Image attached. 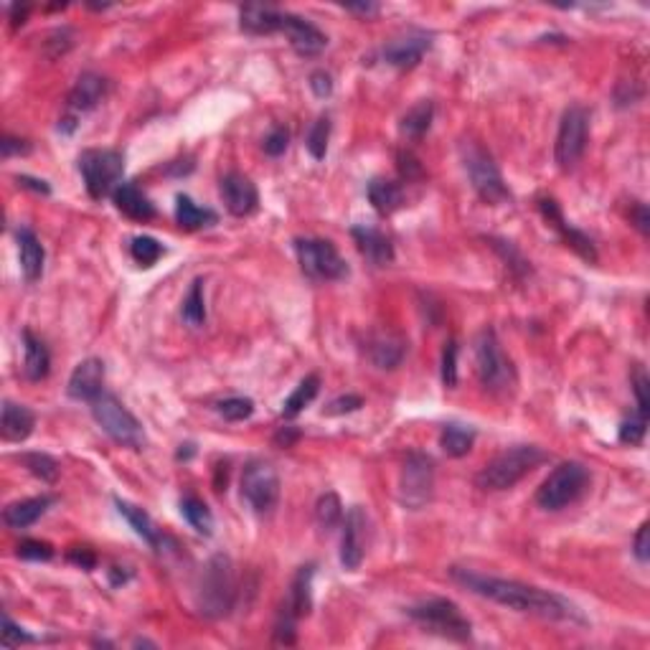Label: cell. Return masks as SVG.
<instances>
[{
    "label": "cell",
    "mask_w": 650,
    "mask_h": 650,
    "mask_svg": "<svg viewBox=\"0 0 650 650\" xmlns=\"http://www.w3.org/2000/svg\"><path fill=\"white\" fill-rule=\"evenodd\" d=\"M646 429H648V417L637 412L628 419H622L618 437H620L622 444H640L646 437Z\"/></svg>",
    "instance_id": "43"
},
{
    "label": "cell",
    "mask_w": 650,
    "mask_h": 650,
    "mask_svg": "<svg viewBox=\"0 0 650 650\" xmlns=\"http://www.w3.org/2000/svg\"><path fill=\"white\" fill-rule=\"evenodd\" d=\"M23 348H26V358H23V376L29 382H44L51 371V354L46 348L41 338H36L31 330H23Z\"/></svg>",
    "instance_id": "27"
},
{
    "label": "cell",
    "mask_w": 650,
    "mask_h": 650,
    "mask_svg": "<svg viewBox=\"0 0 650 650\" xmlns=\"http://www.w3.org/2000/svg\"><path fill=\"white\" fill-rule=\"evenodd\" d=\"M633 224H636L637 232H640L643 237H648V232H650V216H648V208L643 206V204H637L636 211H633Z\"/></svg>",
    "instance_id": "54"
},
{
    "label": "cell",
    "mask_w": 650,
    "mask_h": 650,
    "mask_svg": "<svg viewBox=\"0 0 650 650\" xmlns=\"http://www.w3.org/2000/svg\"><path fill=\"white\" fill-rule=\"evenodd\" d=\"M300 440V432L295 427H282L277 435H275V444L277 447H293V444Z\"/></svg>",
    "instance_id": "56"
},
{
    "label": "cell",
    "mask_w": 650,
    "mask_h": 650,
    "mask_svg": "<svg viewBox=\"0 0 650 650\" xmlns=\"http://www.w3.org/2000/svg\"><path fill=\"white\" fill-rule=\"evenodd\" d=\"M633 391H636V400H637V412L643 414V417H648L650 414V379L648 373L643 366H636L633 371Z\"/></svg>",
    "instance_id": "45"
},
{
    "label": "cell",
    "mask_w": 650,
    "mask_h": 650,
    "mask_svg": "<svg viewBox=\"0 0 650 650\" xmlns=\"http://www.w3.org/2000/svg\"><path fill=\"white\" fill-rule=\"evenodd\" d=\"M407 615L435 636L450 637V640H468L473 636L470 620L462 615V610L452 600H444V597H432L425 602H417L407 610Z\"/></svg>",
    "instance_id": "6"
},
{
    "label": "cell",
    "mask_w": 650,
    "mask_h": 650,
    "mask_svg": "<svg viewBox=\"0 0 650 650\" xmlns=\"http://www.w3.org/2000/svg\"><path fill=\"white\" fill-rule=\"evenodd\" d=\"M21 643H36V637L29 636L23 628H18L8 615H3V646L11 648V646H21Z\"/></svg>",
    "instance_id": "49"
},
{
    "label": "cell",
    "mask_w": 650,
    "mask_h": 650,
    "mask_svg": "<svg viewBox=\"0 0 650 650\" xmlns=\"http://www.w3.org/2000/svg\"><path fill=\"white\" fill-rule=\"evenodd\" d=\"M104 94H107V79L100 75H94V72H87V75H82L76 79L75 89L69 92V110L79 115V112H89V110H94L97 104L102 102Z\"/></svg>",
    "instance_id": "23"
},
{
    "label": "cell",
    "mask_w": 650,
    "mask_h": 650,
    "mask_svg": "<svg viewBox=\"0 0 650 650\" xmlns=\"http://www.w3.org/2000/svg\"><path fill=\"white\" fill-rule=\"evenodd\" d=\"M295 251L300 269L311 277V280H343L348 277V265L340 257L338 250L333 247V242L328 239H295Z\"/></svg>",
    "instance_id": "10"
},
{
    "label": "cell",
    "mask_w": 650,
    "mask_h": 650,
    "mask_svg": "<svg viewBox=\"0 0 650 650\" xmlns=\"http://www.w3.org/2000/svg\"><path fill=\"white\" fill-rule=\"evenodd\" d=\"M318 389H321V376L318 373H311V376H305L300 384H297V389L287 397V401H285V407H282V414L287 417V419H293V417H297V414L303 412L308 404H311L315 397H318Z\"/></svg>",
    "instance_id": "35"
},
{
    "label": "cell",
    "mask_w": 650,
    "mask_h": 650,
    "mask_svg": "<svg viewBox=\"0 0 650 650\" xmlns=\"http://www.w3.org/2000/svg\"><path fill=\"white\" fill-rule=\"evenodd\" d=\"M36 427V417L29 407L15 404V401H5L3 404V417H0V435L8 443H23L29 440L31 432Z\"/></svg>",
    "instance_id": "22"
},
{
    "label": "cell",
    "mask_w": 650,
    "mask_h": 650,
    "mask_svg": "<svg viewBox=\"0 0 650 650\" xmlns=\"http://www.w3.org/2000/svg\"><path fill=\"white\" fill-rule=\"evenodd\" d=\"M429 48H432V39L427 33L414 31V33L400 36V39H394L384 46V61L397 66V69H412L425 59Z\"/></svg>",
    "instance_id": "18"
},
{
    "label": "cell",
    "mask_w": 650,
    "mask_h": 650,
    "mask_svg": "<svg viewBox=\"0 0 650 650\" xmlns=\"http://www.w3.org/2000/svg\"><path fill=\"white\" fill-rule=\"evenodd\" d=\"M180 318L183 323L191 325V328H201L206 323V300H204V280H193L189 295L183 300V308H180Z\"/></svg>",
    "instance_id": "36"
},
{
    "label": "cell",
    "mask_w": 650,
    "mask_h": 650,
    "mask_svg": "<svg viewBox=\"0 0 650 650\" xmlns=\"http://www.w3.org/2000/svg\"><path fill=\"white\" fill-rule=\"evenodd\" d=\"M361 407H364V400H361V397L346 394V397H338V400L330 401L328 409H325V414H348L356 412V409H361Z\"/></svg>",
    "instance_id": "50"
},
{
    "label": "cell",
    "mask_w": 650,
    "mask_h": 650,
    "mask_svg": "<svg viewBox=\"0 0 650 650\" xmlns=\"http://www.w3.org/2000/svg\"><path fill=\"white\" fill-rule=\"evenodd\" d=\"M633 551H636V557L640 562H648L650 557V544H648V521L646 523H640V529L636 533V541H633Z\"/></svg>",
    "instance_id": "52"
},
{
    "label": "cell",
    "mask_w": 650,
    "mask_h": 650,
    "mask_svg": "<svg viewBox=\"0 0 650 650\" xmlns=\"http://www.w3.org/2000/svg\"><path fill=\"white\" fill-rule=\"evenodd\" d=\"M432 118H435V107H432L429 100H422L419 104H414L412 110L401 118V135L409 137V140L425 137V133L432 127Z\"/></svg>",
    "instance_id": "34"
},
{
    "label": "cell",
    "mask_w": 650,
    "mask_h": 650,
    "mask_svg": "<svg viewBox=\"0 0 650 650\" xmlns=\"http://www.w3.org/2000/svg\"><path fill=\"white\" fill-rule=\"evenodd\" d=\"M21 462L29 468L31 475H36L44 483H57V478H59V462L46 452H29L21 458Z\"/></svg>",
    "instance_id": "39"
},
{
    "label": "cell",
    "mask_w": 650,
    "mask_h": 650,
    "mask_svg": "<svg viewBox=\"0 0 650 650\" xmlns=\"http://www.w3.org/2000/svg\"><path fill=\"white\" fill-rule=\"evenodd\" d=\"M315 521L323 531H333L343 523V503L336 493H323L315 503Z\"/></svg>",
    "instance_id": "38"
},
{
    "label": "cell",
    "mask_w": 650,
    "mask_h": 650,
    "mask_svg": "<svg viewBox=\"0 0 650 650\" xmlns=\"http://www.w3.org/2000/svg\"><path fill=\"white\" fill-rule=\"evenodd\" d=\"M351 237H354L358 251L366 257V262L373 267H386L394 262V247L386 234H382L379 229H371V226H354L351 229Z\"/></svg>",
    "instance_id": "19"
},
{
    "label": "cell",
    "mask_w": 650,
    "mask_h": 650,
    "mask_svg": "<svg viewBox=\"0 0 650 650\" xmlns=\"http://www.w3.org/2000/svg\"><path fill=\"white\" fill-rule=\"evenodd\" d=\"M79 173L84 178L89 196L94 201H102L104 196H112L119 186V178L125 173V158L119 150H84L79 155Z\"/></svg>",
    "instance_id": "8"
},
{
    "label": "cell",
    "mask_w": 650,
    "mask_h": 650,
    "mask_svg": "<svg viewBox=\"0 0 650 650\" xmlns=\"http://www.w3.org/2000/svg\"><path fill=\"white\" fill-rule=\"evenodd\" d=\"M176 222L180 229L186 232H196V229H204V226H211L216 222V214L211 208L198 206L193 204L191 196H178L176 198Z\"/></svg>",
    "instance_id": "30"
},
{
    "label": "cell",
    "mask_w": 650,
    "mask_h": 650,
    "mask_svg": "<svg viewBox=\"0 0 650 650\" xmlns=\"http://www.w3.org/2000/svg\"><path fill=\"white\" fill-rule=\"evenodd\" d=\"M237 600V575L234 564L226 554H214L201 572L198 590H196V607L208 620L226 618Z\"/></svg>",
    "instance_id": "2"
},
{
    "label": "cell",
    "mask_w": 650,
    "mask_h": 650,
    "mask_svg": "<svg viewBox=\"0 0 650 650\" xmlns=\"http://www.w3.org/2000/svg\"><path fill=\"white\" fill-rule=\"evenodd\" d=\"M21 153H29V143H23V140H18V137H11V135H5V137L0 140V155H3V158L21 155Z\"/></svg>",
    "instance_id": "53"
},
{
    "label": "cell",
    "mask_w": 650,
    "mask_h": 650,
    "mask_svg": "<svg viewBox=\"0 0 650 650\" xmlns=\"http://www.w3.org/2000/svg\"><path fill=\"white\" fill-rule=\"evenodd\" d=\"M239 26L251 36H272L282 26V11L272 5H244L239 11Z\"/></svg>",
    "instance_id": "25"
},
{
    "label": "cell",
    "mask_w": 650,
    "mask_h": 650,
    "mask_svg": "<svg viewBox=\"0 0 650 650\" xmlns=\"http://www.w3.org/2000/svg\"><path fill=\"white\" fill-rule=\"evenodd\" d=\"M216 412L222 414L226 422H244L254 414V401L250 397H229L216 404Z\"/></svg>",
    "instance_id": "42"
},
{
    "label": "cell",
    "mask_w": 650,
    "mask_h": 650,
    "mask_svg": "<svg viewBox=\"0 0 650 650\" xmlns=\"http://www.w3.org/2000/svg\"><path fill=\"white\" fill-rule=\"evenodd\" d=\"M460 158H462V165H465V171H468V178H470V183H473L475 193H478L486 204L498 206V204L511 198L508 186L503 183L501 171H498L493 155H490L486 148H480L475 140H462V143H460Z\"/></svg>",
    "instance_id": "4"
},
{
    "label": "cell",
    "mask_w": 650,
    "mask_h": 650,
    "mask_svg": "<svg viewBox=\"0 0 650 650\" xmlns=\"http://www.w3.org/2000/svg\"><path fill=\"white\" fill-rule=\"evenodd\" d=\"M435 493V462L425 452H409L400 475V503L409 511H419Z\"/></svg>",
    "instance_id": "12"
},
{
    "label": "cell",
    "mask_w": 650,
    "mask_h": 650,
    "mask_svg": "<svg viewBox=\"0 0 650 650\" xmlns=\"http://www.w3.org/2000/svg\"><path fill=\"white\" fill-rule=\"evenodd\" d=\"M369 358L376 369H397L404 358V340L394 336H379L371 340Z\"/></svg>",
    "instance_id": "32"
},
{
    "label": "cell",
    "mask_w": 650,
    "mask_h": 650,
    "mask_svg": "<svg viewBox=\"0 0 650 650\" xmlns=\"http://www.w3.org/2000/svg\"><path fill=\"white\" fill-rule=\"evenodd\" d=\"M366 536H369V516L361 505H354L343 518V539H340V564L356 572L366 557Z\"/></svg>",
    "instance_id": "14"
},
{
    "label": "cell",
    "mask_w": 650,
    "mask_h": 650,
    "mask_svg": "<svg viewBox=\"0 0 650 650\" xmlns=\"http://www.w3.org/2000/svg\"><path fill=\"white\" fill-rule=\"evenodd\" d=\"M280 33L287 36L290 46L295 48L300 57H318L328 46V36H325L323 31L295 13H282Z\"/></svg>",
    "instance_id": "16"
},
{
    "label": "cell",
    "mask_w": 650,
    "mask_h": 650,
    "mask_svg": "<svg viewBox=\"0 0 650 650\" xmlns=\"http://www.w3.org/2000/svg\"><path fill=\"white\" fill-rule=\"evenodd\" d=\"M15 242H18V259H21V272L29 282L41 280L46 265V250L39 242V237L31 232L29 226H21L15 232Z\"/></svg>",
    "instance_id": "20"
},
{
    "label": "cell",
    "mask_w": 650,
    "mask_h": 650,
    "mask_svg": "<svg viewBox=\"0 0 650 650\" xmlns=\"http://www.w3.org/2000/svg\"><path fill=\"white\" fill-rule=\"evenodd\" d=\"M162 254H165V250H162V244L158 239L135 237L133 242H130V257H133L137 265L153 267L161 259Z\"/></svg>",
    "instance_id": "40"
},
{
    "label": "cell",
    "mask_w": 650,
    "mask_h": 650,
    "mask_svg": "<svg viewBox=\"0 0 650 650\" xmlns=\"http://www.w3.org/2000/svg\"><path fill=\"white\" fill-rule=\"evenodd\" d=\"M287 145H290V130H287V127H282V125L272 127L269 135L265 137V143H262L265 153L267 155H272V158H280L282 153L287 150Z\"/></svg>",
    "instance_id": "47"
},
{
    "label": "cell",
    "mask_w": 650,
    "mask_h": 650,
    "mask_svg": "<svg viewBox=\"0 0 650 650\" xmlns=\"http://www.w3.org/2000/svg\"><path fill=\"white\" fill-rule=\"evenodd\" d=\"M312 575H315V567H300L297 569L295 579H293V587H290V597H287V612L293 618H305L312 607Z\"/></svg>",
    "instance_id": "29"
},
{
    "label": "cell",
    "mask_w": 650,
    "mask_h": 650,
    "mask_svg": "<svg viewBox=\"0 0 650 650\" xmlns=\"http://www.w3.org/2000/svg\"><path fill=\"white\" fill-rule=\"evenodd\" d=\"M311 89L315 97H328L330 92H333V82H330V75L323 72V69H318V72H312L311 75Z\"/></svg>",
    "instance_id": "51"
},
{
    "label": "cell",
    "mask_w": 650,
    "mask_h": 650,
    "mask_svg": "<svg viewBox=\"0 0 650 650\" xmlns=\"http://www.w3.org/2000/svg\"><path fill=\"white\" fill-rule=\"evenodd\" d=\"M443 384L447 389L458 386V343L447 340L443 351Z\"/></svg>",
    "instance_id": "44"
},
{
    "label": "cell",
    "mask_w": 650,
    "mask_h": 650,
    "mask_svg": "<svg viewBox=\"0 0 650 650\" xmlns=\"http://www.w3.org/2000/svg\"><path fill=\"white\" fill-rule=\"evenodd\" d=\"M112 201H115L119 214H125L133 222H150L155 216V206L150 204L148 196L140 191L135 183H119L112 193Z\"/></svg>",
    "instance_id": "24"
},
{
    "label": "cell",
    "mask_w": 650,
    "mask_h": 650,
    "mask_svg": "<svg viewBox=\"0 0 650 650\" xmlns=\"http://www.w3.org/2000/svg\"><path fill=\"white\" fill-rule=\"evenodd\" d=\"M549 460V452H544L536 444H518L501 452L498 458H493L486 468L475 478V486L488 493H501L514 488L518 480H523L526 475L536 470L539 465H544Z\"/></svg>",
    "instance_id": "3"
},
{
    "label": "cell",
    "mask_w": 650,
    "mask_h": 650,
    "mask_svg": "<svg viewBox=\"0 0 650 650\" xmlns=\"http://www.w3.org/2000/svg\"><path fill=\"white\" fill-rule=\"evenodd\" d=\"M89 404H92L94 422H97L115 443L122 444V447H130V450H140V447L145 444L143 425L137 422V417H135L115 394L102 391L97 400L89 401Z\"/></svg>",
    "instance_id": "7"
},
{
    "label": "cell",
    "mask_w": 650,
    "mask_h": 650,
    "mask_svg": "<svg viewBox=\"0 0 650 650\" xmlns=\"http://www.w3.org/2000/svg\"><path fill=\"white\" fill-rule=\"evenodd\" d=\"M18 557H21V559H31V562H48V559L54 557V549H51V544H46V541L29 539V541H21V544H18Z\"/></svg>",
    "instance_id": "46"
},
{
    "label": "cell",
    "mask_w": 650,
    "mask_h": 650,
    "mask_svg": "<svg viewBox=\"0 0 650 650\" xmlns=\"http://www.w3.org/2000/svg\"><path fill=\"white\" fill-rule=\"evenodd\" d=\"M26 15H29V5H23V8H21L18 3L11 5V23H13V26H21V23L26 21Z\"/></svg>",
    "instance_id": "59"
},
{
    "label": "cell",
    "mask_w": 650,
    "mask_h": 650,
    "mask_svg": "<svg viewBox=\"0 0 650 650\" xmlns=\"http://www.w3.org/2000/svg\"><path fill=\"white\" fill-rule=\"evenodd\" d=\"M115 503H118L119 516H125V521L133 526L135 533H137L143 541H148L153 549H161V533H158V529H155L153 518H150L143 508L133 505V503L119 501V498H115Z\"/></svg>",
    "instance_id": "31"
},
{
    "label": "cell",
    "mask_w": 650,
    "mask_h": 650,
    "mask_svg": "<svg viewBox=\"0 0 650 650\" xmlns=\"http://www.w3.org/2000/svg\"><path fill=\"white\" fill-rule=\"evenodd\" d=\"M51 503H54L51 496H39V498L15 501V503H11L5 511H3V521H5V526H8V529H13V531L29 529V526H33L39 518L44 516Z\"/></svg>",
    "instance_id": "26"
},
{
    "label": "cell",
    "mask_w": 650,
    "mask_h": 650,
    "mask_svg": "<svg viewBox=\"0 0 650 650\" xmlns=\"http://www.w3.org/2000/svg\"><path fill=\"white\" fill-rule=\"evenodd\" d=\"M590 488V470L576 462V460H567L562 465H557L549 478L536 490V503L544 511H562Z\"/></svg>",
    "instance_id": "5"
},
{
    "label": "cell",
    "mask_w": 650,
    "mask_h": 650,
    "mask_svg": "<svg viewBox=\"0 0 650 650\" xmlns=\"http://www.w3.org/2000/svg\"><path fill=\"white\" fill-rule=\"evenodd\" d=\"M18 183H21L23 189H31V191H36V193H44V196H48V193H51L48 183H46V180H39V178L18 176Z\"/></svg>",
    "instance_id": "57"
},
{
    "label": "cell",
    "mask_w": 650,
    "mask_h": 650,
    "mask_svg": "<svg viewBox=\"0 0 650 650\" xmlns=\"http://www.w3.org/2000/svg\"><path fill=\"white\" fill-rule=\"evenodd\" d=\"M475 444V432L462 425H444L440 432V447L450 458H465Z\"/></svg>",
    "instance_id": "33"
},
{
    "label": "cell",
    "mask_w": 650,
    "mask_h": 650,
    "mask_svg": "<svg viewBox=\"0 0 650 650\" xmlns=\"http://www.w3.org/2000/svg\"><path fill=\"white\" fill-rule=\"evenodd\" d=\"M280 475L265 460H251L242 475V496L254 514H269L280 501Z\"/></svg>",
    "instance_id": "13"
},
{
    "label": "cell",
    "mask_w": 650,
    "mask_h": 650,
    "mask_svg": "<svg viewBox=\"0 0 650 650\" xmlns=\"http://www.w3.org/2000/svg\"><path fill=\"white\" fill-rule=\"evenodd\" d=\"M397 168H400L401 178H407V180H419V178H425V168H422V162L419 158L409 153V150H400L397 153Z\"/></svg>",
    "instance_id": "48"
},
{
    "label": "cell",
    "mask_w": 650,
    "mask_h": 650,
    "mask_svg": "<svg viewBox=\"0 0 650 650\" xmlns=\"http://www.w3.org/2000/svg\"><path fill=\"white\" fill-rule=\"evenodd\" d=\"M219 191H222L224 206H226V211H229L232 216H239V219H242V216H250V214H254L257 206H259V191H257V186H254L244 173H237V171L226 173V176L222 178Z\"/></svg>",
    "instance_id": "15"
},
{
    "label": "cell",
    "mask_w": 650,
    "mask_h": 650,
    "mask_svg": "<svg viewBox=\"0 0 650 650\" xmlns=\"http://www.w3.org/2000/svg\"><path fill=\"white\" fill-rule=\"evenodd\" d=\"M328 140H330V118H328V115H321V118L312 122L308 140H305V145H308V150H311V155L315 161H323L325 158V153H328Z\"/></svg>",
    "instance_id": "41"
},
{
    "label": "cell",
    "mask_w": 650,
    "mask_h": 650,
    "mask_svg": "<svg viewBox=\"0 0 650 650\" xmlns=\"http://www.w3.org/2000/svg\"><path fill=\"white\" fill-rule=\"evenodd\" d=\"M180 514H183V518H186L198 533H204V536L214 533V516H211L208 505L201 501V498L186 496V498L180 501Z\"/></svg>",
    "instance_id": "37"
},
{
    "label": "cell",
    "mask_w": 650,
    "mask_h": 650,
    "mask_svg": "<svg viewBox=\"0 0 650 650\" xmlns=\"http://www.w3.org/2000/svg\"><path fill=\"white\" fill-rule=\"evenodd\" d=\"M66 391L72 400L94 401L104 391V364L100 358H84L82 364H76Z\"/></svg>",
    "instance_id": "17"
},
{
    "label": "cell",
    "mask_w": 650,
    "mask_h": 650,
    "mask_svg": "<svg viewBox=\"0 0 650 650\" xmlns=\"http://www.w3.org/2000/svg\"><path fill=\"white\" fill-rule=\"evenodd\" d=\"M369 201L382 216H391L394 211H400L404 206V189L397 180L373 178L369 183Z\"/></svg>",
    "instance_id": "28"
},
{
    "label": "cell",
    "mask_w": 650,
    "mask_h": 650,
    "mask_svg": "<svg viewBox=\"0 0 650 650\" xmlns=\"http://www.w3.org/2000/svg\"><path fill=\"white\" fill-rule=\"evenodd\" d=\"M587 137H590V112L582 104H572L569 110H564L557 143H554V158L562 171H572L576 162L582 161L587 150Z\"/></svg>",
    "instance_id": "11"
},
{
    "label": "cell",
    "mask_w": 650,
    "mask_h": 650,
    "mask_svg": "<svg viewBox=\"0 0 650 650\" xmlns=\"http://www.w3.org/2000/svg\"><path fill=\"white\" fill-rule=\"evenodd\" d=\"M539 208H541V214L547 216V222H551L554 229H559V232H562V237L567 239V244H569L576 254H582V257H584V259H590V262L597 259V251H594V247H592L590 239L564 222L562 211H559V206H557V201H554V198H539Z\"/></svg>",
    "instance_id": "21"
},
{
    "label": "cell",
    "mask_w": 650,
    "mask_h": 650,
    "mask_svg": "<svg viewBox=\"0 0 650 650\" xmlns=\"http://www.w3.org/2000/svg\"><path fill=\"white\" fill-rule=\"evenodd\" d=\"M69 562L79 564L82 569H92V567H94V554H92L89 549H82V551L72 549V551H69Z\"/></svg>",
    "instance_id": "55"
},
{
    "label": "cell",
    "mask_w": 650,
    "mask_h": 650,
    "mask_svg": "<svg viewBox=\"0 0 650 650\" xmlns=\"http://www.w3.org/2000/svg\"><path fill=\"white\" fill-rule=\"evenodd\" d=\"M450 575L462 587H468L475 594L486 597L496 605L516 610V612H526V615H539L547 620H579L582 615L576 612L572 602H567L564 597L554 594V592L533 587V584H523L516 579H503V576H486L462 569V567H452Z\"/></svg>",
    "instance_id": "1"
},
{
    "label": "cell",
    "mask_w": 650,
    "mask_h": 650,
    "mask_svg": "<svg viewBox=\"0 0 650 650\" xmlns=\"http://www.w3.org/2000/svg\"><path fill=\"white\" fill-rule=\"evenodd\" d=\"M475 371H478V382L483 384L488 391H508L514 382H516V373L514 366L508 361V356L503 354L501 343L496 338L493 330H483L478 336L475 343Z\"/></svg>",
    "instance_id": "9"
},
{
    "label": "cell",
    "mask_w": 650,
    "mask_h": 650,
    "mask_svg": "<svg viewBox=\"0 0 650 650\" xmlns=\"http://www.w3.org/2000/svg\"><path fill=\"white\" fill-rule=\"evenodd\" d=\"M348 13H358V15H376L379 13V5L376 3H356V5H343Z\"/></svg>",
    "instance_id": "58"
}]
</instances>
